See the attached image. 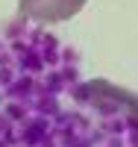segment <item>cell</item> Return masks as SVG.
I'll return each mask as SVG.
<instances>
[{
	"instance_id": "obj_2",
	"label": "cell",
	"mask_w": 138,
	"mask_h": 147,
	"mask_svg": "<svg viewBox=\"0 0 138 147\" xmlns=\"http://www.w3.org/2000/svg\"><path fill=\"white\" fill-rule=\"evenodd\" d=\"M79 94L88 97L91 103H97V100H109V106H100L103 112H112V109L118 106V112L127 115V118H132V124L138 127V97H135V94L123 91V88H115V85H109V82H103V80L82 85Z\"/></svg>"
},
{
	"instance_id": "obj_1",
	"label": "cell",
	"mask_w": 138,
	"mask_h": 147,
	"mask_svg": "<svg viewBox=\"0 0 138 147\" xmlns=\"http://www.w3.org/2000/svg\"><path fill=\"white\" fill-rule=\"evenodd\" d=\"M85 0H18V12L35 24H62L82 12Z\"/></svg>"
}]
</instances>
